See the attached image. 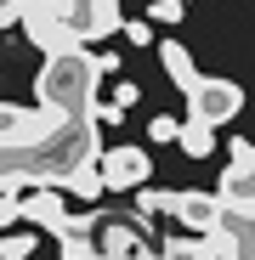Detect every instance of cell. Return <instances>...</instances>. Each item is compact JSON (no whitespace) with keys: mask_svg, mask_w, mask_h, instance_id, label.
Masks as SVG:
<instances>
[{"mask_svg":"<svg viewBox=\"0 0 255 260\" xmlns=\"http://www.w3.org/2000/svg\"><path fill=\"white\" fill-rule=\"evenodd\" d=\"M136 91H142V85H114V102H119V108H131V102H136Z\"/></svg>","mask_w":255,"mask_h":260,"instance_id":"obj_17","label":"cell"},{"mask_svg":"<svg viewBox=\"0 0 255 260\" xmlns=\"http://www.w3.org/2000/svg\"><path fill=\"white\" fill-rule=\"evenodd\" d=\"M23 221H34V226H46L51 238L57 232H68V204H63V187H29L23 192Z\"/></svg>","mask_w":255,"mask_h":260,"instance_id":"obj_8","label":"cell"},{"mask_svg":"<svg viewBox=\"0 0 255 260\" xmlns=\"http://www.w3.org/2000/svg\"><path fill=\"white\" fill-rule=\"evenodd\" d=\"M57 254H63V260H108L91 232H63V238H57Z\"/></svg>","mask_w":255,"mask_h":260,"instance_id":"obj_10","label":"cell"},{"mask_svg":"<svg viewBox=\"0 0 255 260\" xmlns=\"http://www.w3.org/2000/svg\"><path fill=\"white\" fill-rule=\"evenodd\" d=\"M176 147H182L187 158H210V147H216V130H210V124H199V119H187Z\"/></svg>","mask_w":255,"mask_h":260,"instance_id":"obj_11","label":"cell"},{"mask_svg":"<svg viewBox=\"0 0 255 260\" xmlns=\"http://www.w3.org/2000/svg\"><path fill=\"white\" fill-rule=\"evenodd\" d=\"M0 153H29V147H40L46 136H57L63 130V113H51V108H40V113H23V108H0Z\"/></svg>","mask_w":255,"mask_h":260,"instance_id":"obj_3","label":"cell"},{"mask_svg":"<svg viewBox=\"0 0 255 260\" xmlns=\"http://www.w3.org/2000/svg\"><path fill=\"white\" fill-rule=\"evenodd\" d=\"M238 108H244V85H233V79H204L199 91H187V119H199L210 130L238 119Z\"/></svg>","mask_w":255,"mask_h":260,"instance_id":"obj_4","label":"cell"},{"mask_svg":"<svg viewBox=\"0 0 255 260\" xmlns=\"http://www.w3.org/2000/svg\"><path fill=\"white\" fill-rule=\"evenodd\" d=\"M97 243H102L108 260H159V249L148 243V226L136 221V215H114V221L97 232Z\"/></svg>","mask_w":255,"mask_h":260,"instance_id":"obj_5","label":"cell"},{"mask_svg":"<svg viewBox=\"0 0 255 260\" xmlns=\"http://www.w3.org/2000/svg\"><path fill=\"white\" fill-rule=\"evenodd\" d=\"M159 260H216L204 238H164L159 243Z\"/></svg>","mask_w":255,"mask_h":260,"instance_id":"obj_12","label":"cell"},{"mask_svg":"<svg viewBox=\"0 0 255 260\" xmlns=\"http://www.w3.org/2000/svg\"><path fill=\"white\" fill-rule=\"evenodd\" d=\"M119 34L131 40V46H153V17H131V23H125Z\"/></svg>","mask_w":255,"mask_h":260,"instance_id":"obj_15","label":"cell"},{"mask_svg":"<svg viewBox=\"0 0 255 260\" xmlns=\"http://www.w3.org/2000/svg\"><path fill=\"white\" fill-rule=\"evenodd\" d=\"M182 124H187V119H170V113H153V119H148V136H153V142H182Z\"/></svg>","mask_w":255,"mask_h":260,"instance_id":"obj_13","label":"cell"},{"mask_svg":"<svg viewBox=\"0 0 255 260\" xmlns=\"http://www.w3.org/2000/svg\"><path fill=\"white\" fill-rule=\"evenodd\" d=\"M182 12H187V0H153V6H148V17L164 23V28H170V23H182Z\"/></svg>","mask_w":255,"mask_h":260,"instance_id":"obj_14","label":"cell"},{"mask_svg":"<svg viewBox=\"0 0 255 260\" xmlns=\"http://www.w3.org/2000/svg\"><path fill=\"white\" fill-rule=\"evenodd\" d=\"M159 62H164V74H170L176 91H199V85H204V74L193 68V57L176 46V40H159Z\"/></svg>","mask_w":255,"mask_h":260,"instance_id":"obj_9","label":"cell"},{"mask_svg":"<svg viewBox=\"0 0 255 260\" xmlns=\"http://www.w3.org/2000/svg\"><path fill=\"white\" fill-rule=\"evenodd\" d=\"M170 221H182L193 238H210V232L227 221V204L210 198V192H176V215H170Z\"/></svg>","mask_w":255,"mask_h":260,"instance_id":"obj_7","label":"cell"},{"mask_svg":"<svg viewBox=\"0 0 255 260\" xmlns=\"http://www.w3.org/2000/svg\"><path fill=\"white\" fill-rule=\"evenodd\" d=\"M29 249H34V238H29V232H23V238H17V232H6V243H0V260H29Z\"/></svg>","mask_w":255,"mask_h":260,"instance_id":"obj_16","label":"cell"},{"mask_svg":"<svg viewBox=\"0 0 255 260\" xmlns=\"http://www.w3.org/2000/svg\"><path fill=\"white\" fill-rule=\"evenodd\" d=\"M29 12L63 17L79 40H102V34L125 28V23H119V0H0V17H6V23L29 17Z\"/></svg>","mask_w":255,"mask_h":260,"instance_id":"obj_2","label":"cell"},{"mask_svg":"<svg viewBox=\"0 0 255 260\" xmlns=\"http://www.w3.org/2000/svg\"><path fill=\"white\" fill-rule=\"evenodd\" d=\"M108 74V57H91V51H63V57H46V68L34 74V91H40V108H51L63 119H97V79Z\"/></svg>","mask_w":255,"mask_h":260,"instance_id":"obj_1","label":"cell"},{"mask_svg":"<svg viewBox=\"0 0 255 260\" xmlns=\"http://www.w3.org/2000/svg\"><path fill=\"white\" fill-rule=\"evenodd\" d=\"M102 176H108V192H142L148 176H153V158L142 147H108L102 153Z\"/></svg>","mask_w":255,"mask_h":260,"instance_id":"obj_6","label":"cell"}]
</instances>
